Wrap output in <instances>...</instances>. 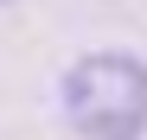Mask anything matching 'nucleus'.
Masks as SVG:
<instances>
[{
    "mask_svg": "<svg viewBox=\"0 0 147 140\" xmlns=\"http://www.w3.org/2000/svg\"><path fill=\"white\" fill-rule=\"evenodd\" d=\"M64 121L83 140H141L147 134V64L128 51H83L58 83Z\"/></svg>",
    "mask_w": 147,
    "mask_h": 140,
    "instance_id": "1",
    "label": "nucleus"
}]
</instances>
